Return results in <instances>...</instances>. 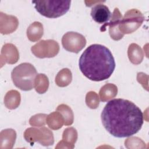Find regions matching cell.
<instances>
[{
  "label": "cell",
  "instance_id": "obj_11",
  "mask_svg": "<svg viewBox=\"0 0 149 149\" xmlns=\"http://www.w3.org/2000/svg\"><path fill=\"white\" fill-rule=\"evenodd\" d=\"M128 55L130 61L136 65L141 63L143 58V54L141 48L136 44L130 45L128 49Z\"/></svg>",
  "mask_w": 149,
  "mask_h": 149
},
{
  "label": "cell",
  "instance_id": "obj_14",
  "mask_svg": "<svg viewBox=\"0 0 149 149\" xmlns=\"http://www.w3.org/2000/svg\"><path fill=\"white\" fill-rule=\"evenodd\" d=\"M72 80V73L68 69H63L59 72L55 77V82L59 87H65L69 84Z\"/></svg>",
  "mask_w": 149,
  "mask_h": 149
},
{
  "label": "cell",
  "instance_id": "obj_5",
  "mask_svg": "<svg viewBox=\"0 0 149 149\" xmlns=\"http://www.w3.org/2000/svg\"><path fill=\"white\" fill-rule=\"evenodd\" d=\"M144 17L142 13L136 9L128 10L121 19L119 29L122 34H129L136 30L143 23Z\"/></svg>",
  "mask_w": 149,
  "mask_h": 149
},
{
  "label": "cell",
  "instance_id": "obj_2",
  "mask_svg": "<svg viewBox=\"0 0 149 149\" xmlns=\"http://www.w3.org/2000/svg\"><path fill=\"white\" fill-rule=\"evenodd\" d=\"M81 73L88 79L100 81L108 79L115 68L114 58L106 47L94 44L88 47L79 59Z\"/></svg>",
  "mask_w": 149,
  "mask_h": 149
},
{
  "label": "cell",
  "instance_id": "obj_12",
  "mask_svg": "<svg viewBox=\"0 0 149 149\" xmlns=\"http://www.w3.org/2000/svg\"><path fill=\"white\" fill-rule=\"evenodd\" d=\"M4 100L5 105L8 108H16L20 104V96L19 93L15 90L10 91L6 94Z\"/></svg>",
  "mask_w": 149,
  "mask_h": 149
},
{
  "label": "cell",
  "instance_id": "obj_15",
  "mask_svg": "<svg viewBox=\"0 0 149 149\" xmlns=\"http://www.w3.org/2000/svg\"><path fill=\"white\" fill-rule=\"evenodd\" d=\"M48 86V79L45 74H39L37 76L34 81V87L37 92L40 94L45 93L47 90Z\"/></svg>",
  "mask_w": 149,
  "mask_h": 149
},
{
  "label": "cell",
  "instance_id": "obj_4",
  "mask_svg": "<svg viewBox=\"0 0 149 149\" xmlns=\"http://www.w3.org/2000/svg\"><path fill=\"white\" fill-rule=\"evenodd\" d=\"M36 10L41 15L48 18L59 17L68 12L71 1L42 0L33 1Z\"/></svg>",
  "mask_w": 149,
  "mask_h": 149
},
{
  "label": "cell",
  "instance_id": "obj_13",
  "mask_svg": "<svg viewBox=\"0 0 149 149\" xmlns=\"http://www.w3.org/2000/svg\"><path fill=\"white\" fill-rule=\"evenodd\" d=\"M117 94V87L112 84H107L103 86L100 91V99L106 101L114 97Z\"/></svg>",
  "mask_w": 149,
  "mask_h": 149
},
{
  "label": "cell",
  "instance_id": "obj_18",
  "mask_svg": "<svg viewBox=\"0 0 149 149\" xmlns=\"http://www.w3.org/2000/svg\"><path fill=\"white\" fill-rule=\"evenodd\" d=\"M86 104L91 108H96L99 104L98 97L95 92L90 91L86 95Z\"/></svg>",
  "mask_w": 149,
  "mask_h": 149
},
{
  "label": "cell",
  "instance_id": "obj_6",
  "mask_svg": "<svg viewBox=\"0 0 149 149\" xmlns=\"http://www.w3.org/2000/svg\"><path fill=\"white\" fill-rule=\"evenodd\" d=\"M63 48L69 51L78 53L86 44L84 37L76 32H68L65 34L62 39Z\"/></svg>",
  "mask_w": 149,
  "mask_h": 149
},
{
  "label": "cell",
  "instance_id": "obj_17",
  "mask_svg": "<svg viewBox=\"0 0 149 149\" xmlns=\"http://www.w3.org/2000/svg\"><path fill=\"white\" fill-rule=\"evenodd\" d=\"M56 110L61 113L63 116L65 125H70L73 123V115L72 111L68 106L64 104L60 105L58 107Z\"/></svg>",
  "mask_w": 149,
  "mask_h": 149
},
{
  "label": "cell",
  "instance_id": "obj_10",
  "mask_svg": "<svg viewBox=\"0 0 149 149\" xmlns=\"http://www.w3.org/2000/svg\"><path fill=\"white\" fill-rule=\"evenodd\" d=\"M27 35L29 39L31 41L38 40L43 35L42 25L40 22H34L27 29Z\"/></svg>",
  "mask_w": 149,
  "mask_h": 149
},
{
  "label": "cell",
  "instance_id": "obj_8",
  "mask_svg": "<svg viewBox=\"0 0 149 149\" xmlns=\"http://www.w3.org/2000/svg\"><path fill=\"white\" fill-rule=\"evenodd\" d=\"M121 19L122 15L120 14L118 8H115L114 11L111 15L110 21L104 24V25L101 27L100 30L101 31H105V27L107 26H109V32L111 38L114 40H119L121 39L123 36V34H122L119 29V25Z\"/></svg>",
  "mask_w": 149,
  "mask_h": 149
},
{
  "label": "cell",
  "instance_id": "obj_1",
  "mask_svg": "<svg viewBox=\"0 0 149 149\" xmlns=\"http://www.w3.org/2000/svg\"><path fill=\"white\" fill-rule=\"evenodd\" d=\"M101 118L105 129L111 135L118 138L137 133L143 124L141 109L130 101L122 98L108 102L101 112Z\"/></svg>",
  "mask_w": 149,
  "mask_h": 149
},
{
  "label": "cell",
  "instance_id": "obj_9",
  "mask_svg": "<svg viewBox=\"0 0 149 149\" xmlns=\"http://www.w3.org/2000/svg\"><path fill=\"white\" fill-rule=\"evenodd\" d=\"M91 16L95 22L99 24H105L110 20L111 13L106 5L98 3L91 9Z\"/></svg>",
  "mask_w": 149,
  "mask_h": 149
},
{
  "label": "cell",
  "instance_id": "obj_7",
  "mask_svg": "<svg viewBox=\"0 0 149 149\" xmlns=\"http://www.w3.org/2000/svg\"><path fill=\"white\" fill-rule=\"evenodd\" d=\"M31 51L40 58L54 57L59 52V45L54 40H42L31 47Z\"/></svg>",
  "mask_w": 149,
  "mask_h": 149
},
{
  "label": "cell",
  "instance_id": "obj_3",
  "mask_svg": "<svg viewBox=\"0 0 149 149\" xmlns=\"http://www.w3.org/2000/svg\"><path fill=\"white\" fill-rule=\"evenodd\" d=\"M36 76L37 70L34 66L27 62L16 66L11 73L15 86L23 91H29L34 87Z\"/></svg>",
  "mask_w": 149,
  "mask_h": 149
},
{
  "label": "cell",
  "instance_id": "obj_16",
  "mask_svg": "<svg viewBox=\"0 0 149 149\" xmlns=\"http://www.w3.org/2000/svg\"><path fill=\"white\" fill-rule=\"evenodd\" d=\"M49 127L53 129H58L62 126L63 119L62 116L58 112H53L49 115L47 120Z\"/></svg>",
  "mask_w": 149,
  "mask_h": 149
}]
</instances>
